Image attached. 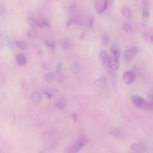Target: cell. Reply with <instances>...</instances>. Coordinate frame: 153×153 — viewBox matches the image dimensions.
Here are the masks:
<instances>
[{
    "mask_svg": "<svg viewBox=\"0 0 153 153\" xmlns=\"http://www.w3.org/2000/svg\"><path fill=\"white\" fill-rule=\"evenodd\" d=\"M86 143V138L81 137L77 142L67 147L64 150V153H77L84 147Z\"/></svg>",
    "mask_w": 153,
    "mask_h": 153,
    "instance_id": "6da1fadb",
    "label": "cell"
},
{
    "mask_svg": "<svg viewBox=\"0 0 153 153\" xmlns=\"http://www.w3.org/2000/svg\"><path fill=\"white\" fill-rule=\"evenodd\" d=\"M131 100L133 104L136 107L139 108H146L147 102H146L142 97L138 95H135L131 97Z\"/></svg>",
    "mask_w": 153,
    "mask_h": 153,
    "instance_id": "7a4b0ae2",
    "label": "cell"
},
{
    "mask_svg": "<svg viewBox=\"0 0 153 153\" xmlns=\"http://www.w3.org/2000/svg\"><path fill=\"white\" fill-rule=\"evenodd\" d=\"M99 59L102 62L103 66L107 68L108 70H111L110 67V58L108 57L107 53L105 52H100L99 55Z\"/></svg>",
    "mask_w": 153,
    "mask_h": 153,
    "instance_id": "3957f363",
    "label": "cell"
},
{
    "mask_svg": "<svg viewBox=\"0 0 153 153\" xmlns=\"http://www.w3.org/2000/svg\"><path fill=\"white\" fill-rule=\"evenodd\" d=\"M135 80V74L132 71L125 72L123 75V80L126 84H132Z\"/></svg>",
    "mask_w": 153,
    "mask_h": 153,
    "instance_id": "277c9868",
    "label": "cell"
},
{
    "mask_svg": "<svg viewBox=\"0 0 153 153\" xmlns=\"http://www.w3.org/2000/svg\"><path fill=\"white\" fill-rule=\"evenodd\" d=\"M108 6V2L107 0H100L96 4L95 10L98 14H101L107 10Z\"/></svg>",
    "mask_w": 153,
    "mask_h": 153,
    "instance_id": "5b68a950",
    "label": "cell"
},
{
    "mask_svg": "<svg viewBox=\"0 0 153 153\" xmlns=\"http://www.w3.org/2000/svg\"><path fill=\"white\" fill-rule=\"evenodd\" d=\"M138 50L135 47H130L127 49L124 52V58L127 61H130L133 59L138 54Z\"/></svg>",
    "mask_w": 153,
    "mask_h": 153,
    "instance_id": "8992f818",
    "label": "cell"
},
{
    "mask_svg": "<svg viewBox=\"0 0 153 153\" xmlns=\"http://www.w3.org/2000/svg\"><path fill=\"white\" fill-rule=\"evenodd\" d=\"M131 149L135 153H143L146 151V148L142 143H136L131 146Z\"/></svg>",
    "mask_w": 153,
    "mask_h": 153,
    "instance_id": "52a82bcc",
    "label": "cell"
},
{
    "mask_svg": "<svg viewBox=\"0 0 153 153\" xmlns=\"http://www.w3.org/2000/svg\"><path fill=\"white\" fill-rule=\"evenodd\" d=\"M110 51H111L112 57L116 58L117 59H119L120 56V50H119V47L117 44H113L112 45V46L111 47Z\"/></svg>",
    "mask_w": 153,
    "mask_h": 153,
    "instance_id": "ba28073f",
    "label": "cell"
},
{
    "mask_svg": "<svg viewBox=\"0 0 153 153\" xmlns=\"http://www.w3.org/2000/svg\"><path fill=\"white\" fill-rule=\"evenodd\" d=\"M31 99L34 103L37 104H39L41 101L42 96L39 92L37 91H34L31 94Z\"/></svg>",
    "mask_w": 153,
    "mask_h": 153,
    "instance_id": "9c48e42d",
    "label": "cell"
},
{
    "mask_svg": "<svg viewBox=\"0 0 153 153\" xmlns=\"http://www.w3.org/2000/svg\"><path fill=\"white\" fill-rule=\"evenodd\" d=\"M119 59L111 57L110 58V67L112 71H117L119 69Z\"/></svg>",
    "mask_w": 153,
    "mask_h": 153,
    "instance_id": "30bf717a",
    "label": "cell"
},
{
    "mask_svg": "<svg viewBox=\"0 0 153 153\" xmlns=\"http://www.w3.org/2000/svg\"><path fill=\"white\" fill-rule=\"evenodd\" d=\"M16 59L17 64L20 66H24L27 63L26 58L25 57V55L21 53H19L16 56Z\"/></svg>",
    "mask_w": 153,
    "mask_h": 153,
    "instance_id": "8fae6325",
    "label": "cell"
},
{
    "mask_svg": "<svg viewBox=\"0 0 153 153\" xmlns=\"http://www.w3.org/2000/svg\"><path fill=\"white\" fill-rule=\"evenodd\" d=\"M96 86L100 88H104L105 87L107 83V80L105 77H100L97 78L94 82Z\"/></svg>",
    "mask_w": 153,
    "mask_h": 153,
    "instance_id": "7c38bea8",
    "label": "cell"
},
{
    "mask_svg": "<svg viewBox=\"0 0 153 153\" xmlns=\"http://www.w3.org/2000/svg\"><path fill=\"white\" fill-rule=\"evenodd\" d=\"M121 13H122V15L123 16V17H124L126 19H127V20L131 19L132 15H131V12L129 9H127L126 7L122 8L121 10Z\"/></svg>",
    "mask_w": 153,
    "mask_h": 153,
    "instance_id": "4fadbf2b",
    "label": "cell"
},
{
    "mask_svg": "<svg viewBox=\"0 0 153 153\" xmlns=\"http://www.w3.org/2000/svg\"><path fill=\"white\" fill-rule=\"evenodd\" d=\"M71 71L73 74H78L80 71V66L78 62H74L71 66Z\"/></svg>",
    "mask_w": 153,
    "mask_h": 153,
    "instance_id": "5bb4252c",
    "label": "cell"
},
{
    "mask_svg": "<svg viewBox=\"0 0 153 153\" xmlns=\"http://www.w3.org/2000/svg\"><path fill=\"white\" fill-rule=\"evenodd\" d=\"M15 45L18 48L22 49V50H25V49L27 48V47H28L27 44L25 42L22 41H19V40L16 41Z\"/></svg>",
    "mask_w": 153,
    "mask_h": 153,
    "instance_id": "9a60e30c",
    "label": "cell"
},
{
    "mask_svg": "<svg viewBox=\"0 0 153 153\" xmlns=\"http://www.w3.org/2000/svg\"><path fill=\"white\" fill-rule=\"evenodd\" d=\"M123 29L127 34L131 35L133 34V29L131 26L128 23H126L123 25Z\"/></svg>",
    "mask_w": 153,
    "mask_h": 153,
    "instance_id": "2e32d148",
    "label": "cell"
},
{
    "mask_svg": "<svg viewBox=\"0 0 153 153\" xmlns=\"http://www.w3.org/2000/svg\"><path fill=\"white\" fill-rule=\"evenodd\" d=\"M44 79L46 81V82L48 83H52L54 79H55V77L54 75H53L52 73L51 72H48V73H47L45 76H44Z\"/></svg>",
    "mask_w": 153,
    "mask_h": 153,
    "instance_id": "e0dca14e",
    "label": "cell"
},
{
    "mask_svg": "<svg viewBox=\"0 0 153 153\" xmlns=\"http://www.w3.org/2000/svg\"><path fill=\"white\" fill-rule=\"evenodd\" d=\"M37 35V31L34 28H31L27 32V36L30 39H33Z\"/></svg>",
    "mask_w": 153,
    "mask_h": 153,
    "instance_id": "ac0fdd59",
    "label": "cell"
},
{
    "mask_svg": "<svg viewBox=\"0 0 153 153\" xmlns=\"http://www.w3.org/2000/svg\"><path fill=\"white\" fill-rule=\"evenodd\" d=\"M149 98L151 101L149 102H147L146 108L153 111V94H149Z\"/></svg>",
    "mask_w": 153,
    "mask_h": 153,
    "instance_id": "d6986e66",
    "label": "cell"
},
{
    "mask_svg": "<svg viewBox=\"0 0 153 153\" xmlns=\"http://www.w3.org/2000/svg\"><path fill=\"white\" fill-rule=\"evenodd\" d=\"M55 105L58 109L62 110L64 109V108L65 107V103L64 102V101L61 100H58L56 102L55 104Z\"/></svg>",
    "mask_w": 153,
    "mask_h": 153,
    "instance_id": "ffe728a7",
    "label": "cell"
},
{
    "mask_svg": "<svg viewBox=\"0 0 153 153\" xmlns=\"http://www.w3.org/2000/svg\"><path fill=\"white\" fill-rule=\"evenodd\" d=\"M110 41V38L108 35L104 34L102 37V44L103 45H107L108 44Z\"/></svg>",
    "mask_w": 153,
    "mask_h": 153,
    "instance_id": "44dd1931",
    "label": "cell"
},
{
    "mask_svg": "<svg viewBox=\"0 0 153 153\" xmlns=\"http://www.w3.org/2000/svg\"><path fill=\"white\" fill-rule=\"evenodd\" d=\"M149 17V10L147 9V10H143V12H142V20L143 21L146 22L148 20Z\"/></svg>",
    "mask_w": 153,
    "mask_h": 153,
    "instance_id": "7402d4cb",
    "label": "cell"
},
{
    "mask_svg": "<svg viewBox=\"0 0 153 153\" xmlns=\"http://www.w3.org/2000/svg\"><path fill=\"white\" fill-rule=\"evenodd\" d=\"M44 44L47 47H50L51 48H55V47H56V44H55V42L52 41V40H46V41H45Z\"/></svg>",
    "mask_w": 153,
    "mask_h": 153,
    "instance_id": "603a6c76",
    "label": "cell"
},
{
    "mask_svg": "<svg viewBox=\"0 0 153 153\" xmlns=\"http://www.w3.org/2000/svg\"><path fill=\"white\" fill-rule=\"evenodd\" d=\"M28 23L29 25V26L31 27V28H34V27H35L36 26H37V23H38V22H37V20L33 18H30L29 19H28Z\"/></svg>",
    "mask_w": 153,
    "mask_h": 153,
    "instance_id": "cb8c5ba5",
    "label": "cell"
},
{
    "mask_svg": "<svg viewBox=\"0 0 153 153\" xmlns=\"http://www.w3.org/2000/svg\"><path fill=\"white\" fill-rule=\"evenodd\" d=\"M121 133V130L119 129H114L110 132V135L114 137H117L119 136Z\"/></svg>",
    "mask_w": 153,
    "mask_h": 153,
    "instance_id": "d4e9b609",
    "label": "cell"
},
{
    "mask_svg": "<svg viewBox=\"0 0 153 153\" xmlns=\"http://www.w3.org/2000/svg\"><path fill=\"white\" fill-rule=\"evenodd\" d=\"M70 43L68 41H65L63 44H62V48L64 49V50H68L70 48Z\"/></svg>",
    "mask_w": 153,
    "mask_h": 153,
    "instance_id": "484cf974",
    "label": "cell"
},
{
    "mask_svg": "<svg viewBox=\"0 0 153 153\" xmlns=\"http://www.w3.org/2000/svg\"><path fill=\"white\" fill-rule=\"evenodd\" d=\"M148 7V3L146 0H142V8L143 10H147Z\"/></svg>",
    "mask_w": 153,
    "mask_h": 153,
    "instance_id": "4316f807",
    "label": "cell"
},
{
    "mask_svg": "<svg viewBox=\"0 0 153 153\" xmlns=\"http://www.w3.org/2000/svg\"><path fill=\"white\" fill-rule=\"evenodd\" d=\"M93 23H94V19H93V18H90L87 20V26H88L89 28H91L93 26Z\"/></svg>",
    "mask_w": 153,
    "mask_h": 153,
    "instance_id": "83f0119b",
    "label": "cell"
},
{
    "mask_svg": "<svg viewBox=\"0 0 153 153\" xmlns=\"http://www.w3.org/2000/svg\"><path fill=\"white\" fill-rule=\"evenodd\" d=\"M56 72L58 73L61 72L62 70V64L61 62H59L57 64L56 67Z\"/></svg>",
    "mask_w": 153,
    "mask_h": 153,
    "instance_id": "f1b7e54d",
    "label": "cell"
},
{
    "mask_svg": "<svg viewBox=\"0 0 153 153\" xmlns=\"http://www.w3.org/2000/svg\"><path fill=\"white\" fill-rule=\"evenodd\" d=\"M43 92H44V94L46 96V97H47L48 99H50L52 97L53 94H52V93L50 92L49 91H47V90H43Z\"/></svg>",
    "mask_w": 153,
    "mask_h": 153,
    "instance_id": "f546056e",
    "label": "cell"
},
{
    "mask_svg": "<svg viewBox=\"0 0 153 153\" xmlns=\"http://www.w3.org/2000/svg\"><path fill=\"white\" fill-rule=\"evenodd\" d=\"M77 10V6L75 4H71L70 7H69V10L71 12H75Z\"/></svg>",
    "mask_w": 153,
    "mask_h": 153,
    "instance_id": "4dcf8cb0",
    "label": "cell"
},
{
    "mask_svg": "<svg viewBox=\"0 0 153 153\" xmlns=\"http://www.w3.org/2000/svg\"><path fill=\"white\" fill-rule=\"evenodd\" d=\"M41 22H42V24H43L44 27H46L47 28H50V25L49 22L46 19H43V20H41Z\"/></svg>",
    "mask_w": 153,
    "mask_h": 153,
    "instance_id": "1f68e13d",
    "label": "cell"
},
{
    "mask_svg": "<svg viewBox=\"0 0 153 153\" xmlns=\"http://www.w3.org/2000/svg\"><path fill=\"white\" fill-rule=\"evenodd\" d=\"M73 23H74V20L72 19H70L67 21V26L68 27H70Z\"/></svg>",
    "mask_w": 153,
    "mask_h": 153,
    "instance_id": "d6a6232c",
    "label": "cell"
},
{
    "mask_svg": "<svg viewBox=\"0 0 153 153\" xmlns=\"http://www.w3.org/2000/svg\"><path fill=\"white\" fill-rule=\"evenodd\" d=\"M85 36H86V33L84 32H83L81 33V34L80 35V40H83L84 38H85Z\"/></svg>",
    "mask_w": 153,
    "mask_h": 153,
    "instance_id": "836d02e7",
    "label": "cell"
},
{
    "mask_svg": "<svg viewBox=\"0 0 153 153\" xmlns=\"http://www.w3.org/2000/svg\"><path fill=\"white\" fill-rule=\"evenodd\" d=\"M150 40L151 42H153V35H152L151 37H150Z\"/></svg>",
    "mask_w": 153,
    "mask_h": 153,
    "instance_id": "e575fe53",
    "label": "cell"
},
{
    "mask_svg": "<svg viewBox=\"0 0 153 153\" xmlns=\"http://www.w3.org/2000/svg\"><path fill=\"white\" fill-rule=\"evenodd\" d=\"M38 153H44L43 152H41V151H40V152H38Z\"/></svg>",
    "mask_w": 153,
    "mask_h": 153,
    "instance_id": "d590c367",
    "label": "cell"
},
{
    "mask_svg": "<svg viewBox=\"0 0 153 153\" xmlns=\"http://www.w3.org/2000/svg\"><path fill=\"white\" fill-rule=\"evenodd\" d=\"M53 1H59V0H53Z\"/></svg>",
    "mask_w": 153,
    "mask_h": 153,
    "instance_id": "8d00e7d4",
    "label": "cell"
}]
</instances>
